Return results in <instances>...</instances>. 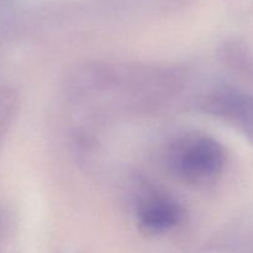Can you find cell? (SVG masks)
Returning <instances> with one entry per match:
<instances>
[{"label":"cell","instance_id":"cell-1","mask_svg":"<svg viewBox=\"0 0 253 253\" xmlns=\"http://www.w3.org/2000/svg\"><path fill=\"white\" fill-rule=\"evenodd\" d=\"M166 165L179 180L189 185L214 183L224 172L226 155L221 143L200 132L177 136L166 148Z\"/></svg>","mask_w":253,"mask_h":253},{"label":"cell","instance_id":"cell-2","mask_svg":"<svg viewBox=\"0 0 253 253\" xmlns=\"http://www.w3.org/2000/svg\"><path fill=\"white\" fill-rule=\"evenodd\" d=\"M198 109L224 121L242 133L253 145V95L232 86L209 89L198 101Z\"/></svg>","mask_w":253,"mask_h":253},{"label":"cell","instance_id":"cell-3","mask_svg":"<svg viewBox=\"0 0 253 253\" xmlns=\"http://www.w3.org/2000/svg\"><path fill=\"white\" fill-rule=\"evenodd\" d=\"M184 208L166 193H147L138 200L136 207L138 227L143 234L150 236L172 231L184 221Z\"/></svg>","mask_w":253,"mask_h":253},{"label":"cell","instance_id":"cell-4","mask_svg":"<svg viewBox=\"0 0 253 253\" xmlns=\"http://www.w3.org/2000/svg\"><path fill=\"white\" fill-rule=\"evenodd\" d=\"M19 106V96L10 86L0 85V145L11 125Z\"/></svg>","mask_w":253,"mask_h":253}]
</instances>
